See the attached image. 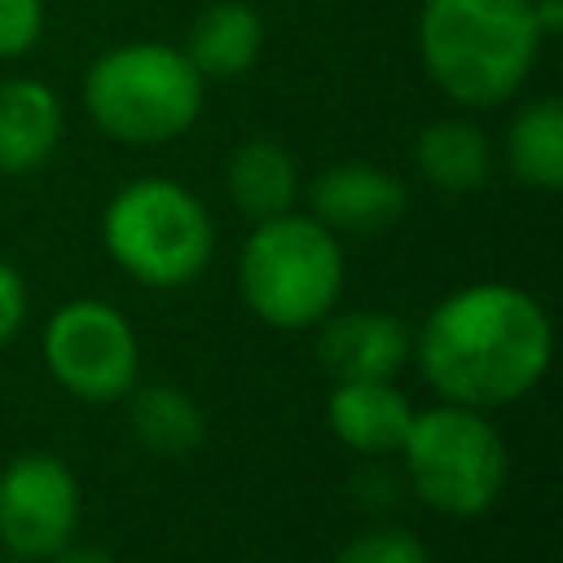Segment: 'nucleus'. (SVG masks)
<instances>
[{
    "instance_id": "16",
    "label": "nucleus",
    "mask_w": 563,
    "mask_h": 563,
    "mask_svg": "<svg viewBox=\"0 0 563 563\" xmlns=\"http://www.w3.org/2000/svg\"><path fill=\"white\" fill-rule=\"evenodd\" d=\"M506 163L528 189L554 194L563 185V106L554 97L519 106L506 128Z\"/></svg>"
},
{
    "instance_id": "14",
    "label": "nucleus",
    "mask_w": 563,
    "mask_h": 563,
    "mask_svg": "<svg viewBox=\"0 0 563 563\" xmlns=\"http://www.w3.org/2000/svg\"><path fill=\"white\" fill-rule=\"evenodd\" d=\"M224 185H229V198L242 216L268 220V216L290 211V202L299 194V172H295V158L277 141L251 136L229 154Z\"/></svg>"
},
{
    "instance_id": "13",
    "label": "nucleus",
    "mask_w": 563,
    "mask_h": 563,
    "mask_svg": "<svg viewBox=\"0 0 563 563\" xmlns=\"http://www.w3.org/2000/svg\"><path fill=\"white\" fill-rule=\"evenodd\" d=\"M264 48V22L246 0H216L207 4L185 40V57L198 66L202 79H233L255 66Z\"/></svg>"
},
{
    "instance_id": "12",
    "label": "nucleus",
    "mask_w": 563,
    "mask_h": 563,
    "mask_svg": "<svg viewBox=\"0 0 563 563\" xmlns=\"http://www.w3.org/2000/svg\"><path fill=\"white\" fill-rule=\"evenodd\" d=\"M62 141V101L44 79L0 84V172H35Z\"/></svg>"
},
{
    "instance_id": "15",
    "label": "nucleus",
    "mask_w": 563,
    "mask_h": 563,
    "mask_svg": "<svg viewBox=\"0 0 563 563\" xmlns=\"http://www.w3.org/2000/svg\"><path fill=\"white\" fill-rule=\"evenodd\" d=\"M413 163L435 189L471 194V189H479L488 180L493 150H488V136L471 119H435V123H427L418 132Z\"/></svg>"
},
{
    "instance_id": "20",
    "label": "nucleus",
    "mask_w": 563,
    "mask_h": 563,
    "mask_svg": "<svg viewBox=\"0 0 563 563\" xmlns=\"http://www.w3.org/2000/svg\"><path fill=\"white\" fill-rule=\"evenodd\" d=\"M22 312H26V286L22 277L0 260V347L13 339V330L22 325Z\"/></svg>"
},
{
    "instance_id": "22",
    "label": "nucleus",
    "mask_w": 563,
    "mask_h": 563,
    "mask_svg": "<svg viewBox=\"0 0 563 563\" xmlns=\"http://www.w3.org/2000/svg\"><path fill=\"white\" fill-rule=\"evenodd\" d=\"M532 4H537L541 31H545V35H559V26H563V0H532Z\"/></svg>"
},
{
    "instance_id": "5",
    "label": "nucleus",
    "mask_w": 563,
    "mask_h": 563,
    "mask_svg": "<svg viewBox=\"0 0 563 563\" xmlns=\"http://www.w3.org/2000/svg\"><path fill=\"white\" fill-rule=\"evenodd\" d=\"M101 238L128 277L158 290L194 282L216 251L207 207L185 185L163 176L123 185L101 216Z\"/></svg>"
},
{
    "instance_id": "3",
    "label": "nucleus",
    "mask_w": 563,
    "mask_h": 563,
    "mask_svg": "<svg viewBox=\"0 0 563 563\" xmlns=\"http://www.w3.org/2000/svg\"><path fill=\"white\" fill-rule=\"evenodd\" d=\"M202 75L185 48L163 40H132L106 48L84 75L88 119L128 145L176 141L202 110Z\"/></svg>"
},
{
    "instance_id": "10",
    "label": "nucleus",
    "mask_w": 563,
    "mask_h": 563,
    "mask_svg": "<svg viewBox=\"0 0 563 563\" xmlns=\"http://www.w3.org/2000/svg\"><path fill=\"white\" fill-rule=\"evenodd\" d=\"M325 369L343 378H391L409 361V330L387 312H339L325 321L317 343Z\"/></svg>"
},
{
    "instance_id": "9",
    "label": "nucleus",
    "mask_w": 563,
    "mask_h": 563,
    "mask_svg": "<svg viewBox=\"0 0 563 563\" xmlns=\"http://www.w3.org/2000/svg\"><path fill=\"white\" fill-rule=\"evenodd\" d=\"M312 220L330 233H383L405 216V185L374 163H339L312 180Z\"/></svg>"
},
{
    "instance_id": "21",
    "label": "nucleus",
    "mask_w": 563,
    "mask_h": 563,
    "mask_svg": "<svg viewBox=\"0 0 563 563\" xmlns=\"http://www.w3.org/2000/svg\"><path fill=\"white\" fill-rule=\"evenodd\" d=\"M53 563H114L106 550H88V545H62L53 554Z\"/></svg>"
},
{
    "instance_id": "4",
    "label": "nucleus",
    "mask_w": 563,
    "mask_h": 563,
    "mask_svg": "<svg viewBox=\"0 0 563 563\" xmlns=\"http://www.w3.org/2000/svg\"><path fill=\"white\" fill-rule=\"evenodd\" d=\"M238 286L260 321L277 330H308L343 290V246L312 216L282 211L255 220L238 255Z\"/></svg>"
},
{
    "instance_id": "8",
    "label": "nucleus",
    "mask_w": 563,
    "mask_h": 563,
    "mask_svg": "<svg viewBox=\"0 0 563 563\" xmlns=\"http://www.w3.org/2000/svg\"><path fill=\"white\" fill-rule=\"evenodd\" d=\"M79 523V484L53 453H22L0 471V541L13 559H53Z\"/></svg>"
},
{
    "instance_id": "7",
    "label": "nucleus",
    "mask_w": 563,
    "mask_h": 563,
    "mask_svg": "<svg viewBox=\"0 0 563 563\" xmlns=\"http://www.w3.org/2000/svg\"><path fill=\"white\" fill-rule=\"evenodd\" d=\"M53 378L79 400H119L136 387L141 347L128 317L101 299L62 303L44 330Z\"/></svg>"
},
{
    "instance_id": "2",
    "label": "nucleus",
    "mask_w": 563,
    "mask_h": 563,
    "mask_svg": "<svg viewBox=\"0 0 563 563\" xmlns=\"http://www.w3.org/2000/svg\"><path fill=\"white\" fill-rule=\"evenodd\" d=\"M545 31L532 0H422L418 57L457 106H501L519 92Z\"/></svg>"
},
{
    "instance_id": "18",
    "label": "nucleus",
    "mask_w": 563,
    "mask_h": 563,
    "mask_svg": "<svg viewBox=\"0 0 563 563\" xmlns=\"http://www.w3.org/2000/svg\"><path fill=\"white\" fill-rule=\"evenodd\" d=\"M334 563H431V559H427V545L413 532L374 528V532H361L356 541H347Z\"/></svg>"
},
{
    "instance_id": "1",
    "label": "nucleus",
    "mask_w": 563,
    "mask_h": 563,
    "mask_svg": "<svg viewBox=\"0 0 563 563\" xmlns=\"http://www.w3.org/2000/svg\"><path fill=\"white\" fill-rule=\"evenodd\" d=\"M418 365L449 405L497 409L541 383L550 321L528 290L475 282L431 308L418 334Z\"/></svg>"
},
{
    "instance_id": "11",
    "label": "nucleus",
    "mask_w": 563,
    "mask_h": 563,
    "mask_svg": "<svg viewBox=\"0 0 563 563\" xmlns=\"http://www.w3.org/2000/svg\"><path fill=\"white\" fill-rule=\"evenodd\" d=\"M330 431L356 453H391L405 444L413 405L387 378H343L325 405Z\"/></svg>"
},
{
    "instance_id": "19",
    "label": "nucleus",
    "mask_w": 563,
    "mask_h": 563,
    "mask_svg": "<svg viewBox=\"0 0 563 563\" xmlns=\"http://www.w3.org/2000/svg\"><path fill=\"white\" fill-rule=\"evenodd\" d=\"M44 35V0H0V57H22Z\"/></svg>"
},
{
    "instance_id": "6",
    "label": "nucleus",
    "mask_w": 563,
    "mask_h": 563,
    "mask_svg": "<svg viewBox=\"0 0 563 563\" xmlns=\"http://www.w3.org/2000/svg\"><path fill=\"white\" fill-rule=\"evenodd\" d=\"M400 453L418 497L444 515H479L506 484V444L493 422L466 405L413 413Z\"/></svg>"
},
{
    "instance_id": "17",
    "label": "nucleus",
    "mask_w": 563,
    "mask_h": 563,
    "mask_svg": "<svg viewBox=\"0 0 563 563\" xmlns=\"http://www.w3.org/2000/svg\"><path fill=\"white\" fill-rule=\"evenodd\" d=\"M132 435L158 457H185L202 444V413L185 391L154 383L132 391Z\"/></svg>"
}]
</instances>
